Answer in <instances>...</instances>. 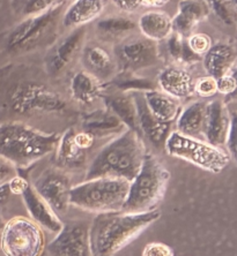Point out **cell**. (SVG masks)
I'll return each instance as SVG.
<instances>
[{
	"mask_svg": "<svg viewBox=\"0 0 237 256\" xmlns=\"http://www.w3.org/2000/svg\"><path fill=\"white\" fill-rule=\"evenodd\" d=\"M160 217L161 212L156 209L139 214L122 212L97 214L89 225L93 256H115Z\"/></svg>",
	"mask_w": 237,
	"mask_h": 256,
	"instance_id": "6da1fadb",
	"label": "cell"
},
{
	"mask_svg": "<svg viewBox=\"0 0 237 256\" xmlns=\"http://www.w3.org/2000/svg\"><path fill=\"white\" fill-rule=\"evenodd\" d=\"M59 134L43 133L24 122L0 125V157L15 168H27L57 148Z\"/></svg>",
	"mask_w": 237,
	"mask_h": 256,
	"instance_id": "7a4b0ae2",
	"label": "cell"
},
{
	"mask_svg": "<svg viewBox=\"0 0 237 256\" xmlns=\"http://www.w3.org/2000/svg\"><path fill=\"white\" fill-rule=\"evenodd\" d=\"M145 155L140 135L131 130H124L95 156L88 168L86 180L109 176L132 182L140 170Z\"/></svg>",
	"mask_w": 237,
	"mask_h": 256,
	"instance_id": "3957f363",
	"label": "cell"
},
{
	"mask_svg": "<svg viewBox=\"0 0 237 256\" xmlns=\"http://www.w3.org/2000/svg\"><path fill=\"white\" fill-rule=\"evenodd\" d=\"M65 4L36 16L25 18L4 36L3 45L7 54L19 56L55 43L62 24Z\"/></svg>",
	"mask_w": 237,
	"mask_h": 256,
	"instance_id": "277c9868",
	"label": "cell"
},
{
	"mask_svg": "<svg viewBox=\"0 0 237 256\" xmlns=\"http://www.w3.org/2000/svg\"><path fill=\"white\" fill-rule=\"evenodd\" d=\"M170 173L153 155H145L137 176L129 184L122 212L139 214L156 209L167 190Z\"/></svg>",
	"mask_w": 237,
	"mask_h": 256,
	"instance_id": "5b68a950",
	"label": "cell"
},
{
	"mask_svg": "<svg viewBox=\"0 0 237 256\" xmlns=\"http://www.w3.org/2000/svg\"><path fill=\"white\" fill-rule=\"evenodd\" d=\"M129 182L101 176L71 187L70 204L89 212H120L129 190Z\"/></svg>",
	"mask_w": 237,
	"mask_h": 256,
	"instance_id": "8992f818",
	"label": "cell"
},
{
	"mask_svg": "<svg viewBox=\"0 0 237 256\" xmlns=\"http://www.w3.org/2000/svg\"><path fill=\"white\" fill-rule=\"evenodd\" d=\"M163 148L169 156L185 160L214 174L222 172L230 163V155L219 146L199 138L185 136L177 130L170 132Z\"/></svg>",
	"mask_w": 237,
	"mask_h": 256,
	"instance_id": "52a82bcc",
	"label": "cell"
},
{
	"mask_svg": "<svg viewBox=\"0 0 237 256\" xmlns=\"http://www.w3.org/2000/svg\"><path fill=\"white\" fill-rule=\"evenodd\" d=\"M10 106L18 114H64L67 110L66 100L57 92L33 81L14 86L10 94Z\"/></svg>",
	"mask_w": 237,
	"mask_h": 256,
	"instance_id": "ba28073f",
	"label": "cell"
},
{
	"mask_svg": "<svg viewBox=\"0 0 237 256\" xmlns=\"http://www.w3.org/2000/svg\"><path fill=\"white\" fill-rule=\"evenodd\" d=\"M44 248L43 230L33 220L17 216L5 223L0 244L5 256H41Z\"/></svg>",
	"mask_w": 237,
	"mask_h": 256,
	"instance_id": "9c48e42d",
	"label": "cell"
},
{
	"mask_svg": "<svg viewBox=\"0 0 237 256\" xmlns=\"http://www.w3.org/2000/svg\"><path fill=\"white\" fill-rule=\"evenodd\" d=\"M114 58L120 73H134L159 62V46L142 35H131L116 43Z\"/></svg>",
	"mask_w": 237,
	"mask_h": 256,
	"instance_id": "30bf717a",
	"label": "cell"
},
{
	"mask_svg": "<svg viewBox=\"0 0 237 256\" xmlns=\"http://www.w3.org/2000/svg\"><path fill=\"white\" fill-rule=\"evenodd\" d=\"M47 250L50 256H93L90 250L89 225L81 220L63 224L62 230L49 244Z\"/></svg>",
	"mask_w": 237,
	"mask_h": 256,
	"instance_id": "8fae6325",
	"label": "cell"
},
{
	"mask_svg": "<svg viewBox=\"0 0 237 256\" xmlns=\"http://www.w3.org/2000/svg\"><path fill=\"white\" fill-rule=\"evenodd\" d=\"M71 180L65 172L57 168H49L33 184V188L52 210L65 214L70 204Z\"/></svg>",
	"mask_w": 237,
	"mask_h": 256,
	"instance_id": "7c38bea8",
	"label": "cell"
},
{
	"mask_svg": "<svg viewBox=\"0 0 237 256\" xmlns=\"http://www.w3.org/2000/svg\"><path fill=\"white\" fill-rule=\"evenodd\" d=\"M85 37L86 27L75 28L52 46L45 58V70L50 76H58L73 62L84 48Z\"/></svg>",
	"mask_w": 237,
	"mask_h": 256,
	"instance_id": "4fadbf2b",
	"label": "cell"
},
{
	"mask_svg": "<svg viewBox=\"0 0 237 256\" xmlns=\"http://www.w3.org/2000/svg\"><path fill=\"white\" fill-rule=\"evenodd\" d=\"M231 116L222 100H214L206 104L204 141L214 146H225Z\"/></svg>",
	"mask_w": 237,
	"mask_h": 256,
	"instance_id": "5bb4252c",
	"label": "cell"
},
{
	"mask_svg": "<svg viewBox=\"0 0 237 256\" xmlns=\"http://www.w3.org/2000/svg\"><path fill=\"white\" fill-rule=\"evenodd\" d=\"M132 95L137 106V120L140 135H145L157 149L163 148L164 142L170 134L171 124L161 122L149 111L144 98V92H132Z\"/></svg>",
	"mask_w": 237,
	"mask_h": 256,
	"instance_id": "9a60e30c",
	"label": "cell"
},
{
	"mask_svg": "<svg viewBox=\"0 0 237 256\" xmlns=\"http://www.w3.org/2000/svg\"><path fill=\"white\" fill-rule=\"evenodd\" d=\"M209 12L206 0H180L177 14L171 18L172 32L186 40L193 34L195 26L208 18Z\"/></svg>",
	"mask_w": 237,
	"mask_h": 256,
	"instance_id": "2e32d148",
	"label": "cell"
},
{
	"mask_svg": "<svg viewBox=\"0 0 237 256\" xmlns=\"http://www.w3.org/2000/svg\"><path fill=\"white\" fill-rule=\"evenodd\" d=\"M81 62L86 72L102 84L117 75V65L114 54L99 44H88L82 48Z\"/></svg>",
	"mask_w": 237,
	"mask_h": 256,
	"instance_id": "e0dca14e",
	"label": "cell"
},
{
	"mask_svg": "<svg viewBox=\"0 0 237 256\" xmlns=\"http://www.w3.org/2000/svg\"><path fill=\"white\" fill-rule=\"evenodd\" d=\"M157 84L161 92L175 100H185L193 94V78L180 65L164 67L157 76Z\"/></svg>",
	"mask_w": 237,
	"mask_h": 256,
	"instance_id": "ac0fdd59",
	"label": "cell"
},
{
	"mask_svg": "<svg viewBox=\"0 0 237 256\" xmlns=\"http://www.w3.org/2000/svg\"><path fill=\"white\" fill-rule=\"evenodd\" d=\"M26 208L30 214V220L49 232L58 233L62 230L63 223L50 206L36 193L30 185L27 190L21 194Z\"/></svg>",
	"mask_w": 237,
	"mask_h": 256,
	"instance_id": "d6986e66",
	"label": "cell"
},
{
	"mask_svg": "<svg viewBox=\"0 0 237 256\" xmlns=\"http://www.w3.org/2000/svg\"><path fill=\"white\" fill-rule=\"evenodd\" d=\"M204 68L214 78L231 73L236 64L235 48L227 43L213 44L202 57Z\"/></svg>",
	"mask_w": 237,
	"mask_h": 256,
	"instance_id": "ffe728a7",
	"label": "cell"
},
{
	"mask_svg": "<svg viewBox=\"0 0 237 256\" xmlns=\"http://www.w3.org/2000/svg\"><path fill=\"white\" fill-rule=\"evenodd\" d=\"M206 104L205 102L197 100L180 110L176 119V130L185 136L204 140Z\"/></svg>",
	"mask_w": 237,
	"mask_h": 256,
	"instance_id": "44dd1931",
	"label": "cell"
},
{
	"mask_svg": "<svg viewBox=\"0 0 237 256\" xmlns=\"http://www.w3.org/2000/svg\"><path fill=\"white\" fill-rule=\"evenodd\" d=\"M103 12L102 0H75L63 14L62 24L66 28H79L96 20Z\"/></svg>",
	"mask_w": 237,
	"mask_h": 256,
	"instance_id": "7402d4cb",
	"label": "cell"
},
{
	"mask_svg": "<svg viewBox=\"0 0 237 256\" xmlns=\"http://www.w3.org/2000/svg\"><path fill=\"white\" fill-rule=\"evenodd\" d=\"M105 108L115 114L127 130L140 135L137 120V106L132 92L112 94L103 97Z\"/></svg>",
	"mask_w": 237,
	"mask_h": 256,
	"instance_id": "603a6c76",
	"label": "cell"
},
{
	"mask_svg": "<svg viewBox=\"0 0 237 256\" xmlns=\"http://www.w3.org/2000/svg\"><path fill=\"white\" fill-rule=\"evenodd\" d=\"M102 82L86 70H80L72 76L70 92L72 98L81 105H92L102 97Z\"/></svg>",
	"mask_w": 237,
	"mask_h": 256,
	"instance_id": "cb8c5ba5",
	"label": "cell"
},
{
	"mask_svg": "<svg viewBox=\"0 0 237 256\" xmlns=\"http://www.w3.org/2000/svg\"><path fill=\"white\" fill-rule=\"evenodd\" d=\"M137 24L142 36L156 43L167 40L172 32L171 18L161 10H148L144 13Z\"/></svg>",
	"mask_w": 237,
	"mask_h": 256,
	"instance_id": "d4e9b609",
	"label": "cell"
},
{
	"mask_svg": "<svg viewBox=\"0 0 237 256\" xmlns=\"http://www.w3.org/2000/svg\"><path fill=\"white\" fill-rule=\"evenodd\" d=\"M144 98L149 111L161 122L172 124L176 122L180 108L179 102L160 90H148L144 92Z\"/></svg>",
	"mask_w": 237,
	"mask_h": 256,
	"instance_id": "484cf974",
	"label": "cell"
},
{
	"mask_svg": "<svg viewBox=\"0 0 237 256\" xmlns=\"http://www.w3.org/2000/svg\"><path fill=\"white\" fill-rule=\"evenodd\" d=\"M137 28V22L122 15L102 18L96 24L97 35L104 42L118 43L126 37L133 35Z\"/></svg>",
	"mask_w": 237,
	"mask_h": 256,
	"instance_id": "4316f807",
	"label": "cell"
},
{
	"mask_svg": "<svg viewBox=\"0 0 237 256\" xmlns=\"http://www.w3.org/2000/svg\"><path fill=\"white\" fill-rule=\"evenodd\" d=\"M125 126L122 122L112 114L107 108L95 110L86 114L82 118V130L92 133L94 136H105V135L122 130Z\"/></svg>",
	"mask_w": 237,
	"mask_h": 256,
	"instance_id": "83f0119b",
	"label": "cell"
},
{
	"mask_svg": "<svg viewBox=\"0 0 237 256\" xmlns=\"http://www.w3.org/2000/svg\"><path fill=\"white\" fill-rule=\"evenodd\" d=\"M75 128H69L59 136V141L56 148L57 152V163L60 166L77 168L85 164L87 152L79 148L74 141Z\"/></svg>",
	"mask_w": 237,
	"mask_h": 256,
	"instance_id": "f1b7e54d",
	"label": "cell"
},
{
	"mask_svg": "<svg viewBox=\"0 0 237 256\" xmlns=\"http://www.w3.org/2000/svg\"><path fill=\"white\" fill-rule=\"evenodd\" d=\"M66 0H13V7L20 16H36L48 12Z\"/></svg>",
	"mask_w": 237,
	"mask_h": 256,
	"instance_id": "f546056e",
	"label": "cell"
},
{
	"mask_svg": "<svg viewBox=\"0 0 237 256\" xmlns=\"http://www.w3.org/2000/svg\"><path fill=\"white\" fill-rule=\"evenodd\" d=\"M114 84L123 92H145L155 89L152 81L134 76L133 73H119V75H116Z\"/></svg>",
	"mask_w": 237,
	"mask_h": 256,
	"instance_id": "4dcf8cb0",
	"label": "cell"
},
{
	"mask_svg": "<svg viewBox=\"0 0 237 256\" xmlns=\"http://www.w3.org/2000/svg\"><path fill=\"white\" fill-rule=\"evenodd\" d=\"M193 92L200 98H210L217 94L216 78L210 75H205L193 81Z\"/></svg>",
	"mask_w": 237,
	"mask_h": 256,
	"instance_id": "1f68e13d",
	"label": "cell"
},
{
	"mask_svg": "<svg viewBox=\"0 0 237 256\" xmlns=\"http://www.w3.org/2000/svg\"><path fill=\"white\" fill-rule=\"evenodd\" d=\"M186 44L190 48V50L199 57H204L210 46H212V38L207 34H192L186 38Z\"/></svg>",
	"mask_w": 237,
	"mask_h": 256,
	"instance_id": "d6a6232c",
	"label": "cell"
},
{
	"mask_svg": "<svg viewBox=\"0 0 237 256\" xmlns=\"http://www.w3.org/2000/svg\"><path fill=\"white\" fill-rule=\"evenodd\" d=\"M208 2L209 10H212L216 16L227 24H232L234 22V10H231L223 0H206Z\"/></svg>",
	"mask_w": 237,
	"mask_h": 256,
	"instance_id": "836d02e7",
	"label": "cell"
},
{
	"mask_svg": "<svg viewBox=\"0 0 237 256\" xmlns=\"http://www.w3.org/2000/svg\"><path fill=\"white\" fill-rule=\"evenodd\" d=\"M184 42H185V38L180 37L174 32H172L167 38L168 54L169 57L171 58V60H174L175 62H178L177 65H179V62H180V56H182Z\"/></svg>",
	"mask_w": 237,
	"mask_h": 256,
	"instance_id": "e575fe53",
	"label": "cell"
},
{
	"mask_svg": "<svg viewBox=\"0 0 237 256\" xmlns=\"http://www.w3.org/2000/svg\"><path fill=\"white\" fill-rule=\"evenodd\" d=\"M236 78L234 73H228L223 75V76H220L216 78V88H217V94H221V95L224 96H230L234 95L236 92Z\"/></svg>",
	"mask_w": 237,
	"mask_h": 256,
	"instance_id": "d590c367",
	"label": "cell"
},
{
	"mask_svg": "<svg viewBox=\"0 0 237 256\" xmlns=\"http://www.w3.org/2000/svg\"><path fill=\"white\" fill-rule=\"evenodd\" d=\"M142 256H175V252L163 242H150L146 244Z\"/></svg>",
	"mask_w": 237,
	"mask_h": 256,
	"instance_id": "8d00e7d4",
	"label": "cell"
},
{
	"mask_svg": "<svg viewBox=\"0 0 237 256\" xmlns=\"http://www.w3.org/2000/svg\"><path fill=\"white\" fill-rule=\"evenodd\" d=\"M95 136L89 132H86L84 130H77L74 132V141L77 143L79 148H81L85 152H87L95 143Z\"/></svg>",
	"mask_w": 237,
	"mask_h": 256,
	"instance_id": "74e56055",
	"label": "cell"
},
{
	"mask_svg": "<svg viewBox=\"0 0 237 256\" xmlns=\"http://www.w3.org/2000/svg\"><path fill=\"white\" fill-rule=\"evenodd\" d=\"M7 184H9L11 193L17 195H21L25 190H27V188L30 186L28 180L26 179L24 176L20 174H15L14 176H12V178L7 182Z\"/></svg>",
	"mask_w": 237,
	"mask_h": 256,
	"instance_id": "f35d334b",
	"label": "cell"
},
{
	"mask_svg": "<svg viewBox=\"0 0 237 256\" xmlns=\"http://www.w3.org/2000/svg\"><path fill=\"white\" fill-rule=\"evenodd\" d=\"M235 114L231 116V122L230 128H229V133L227 136V141H225V146L228 148V154L230 157L236 158V122H235Z\"/></svg>",
	"mask_w": 237,
	"mask_h": 256,
	"instance_id": "ab89813d",
	"label": "cell"
},
{
	"mask_svg": "<svg viewBox=\"0 0 237 256\" xmlns=\"http://www.w3.org/2000/svg\"><path fill=\"white\" fill-rule=\"evenodd\" d=\"M120 10L126 13H132L142 6V0H112Z\"/></svg>",
	"mask_w": 237,
	"mask_h": 256,
	"instance_id": "60d3db41",
	"label": "cell"
},
{
	"mask_svg": "<svg viewBox=\"0 0 237 256\" xmlns=\"http://www.w3.org/2000/svg\"><path fill=\"white\" fill-rule=\"evenodd\" d=\"M17 174V168L9 162H0V184H4Z\"/></svg>",
	"mask_w": 237,
	"mask_h": 256,
	"instance_id": "b9f144b4",
	"label": "cell"
},
{
	"mask_svg": "<svg viewBox=\"0 0 237 256\" xmlns=\"http://www.w3.org/2000/svg\"><path fill=\"white\" fill-rule=\"evenodd\" d=\"M11 195H12V193H11L7 182L4 184H0V206L6 204L7 201L10 200Z\"/></svg>",
	"mask_w": 237,
	"mask_h": 256,
	"instance_id": "7bdbcfd3",
	"label": "cell"
},
{
	"mask_svg": "<svg viewBox=\"0 0 237 256\" xmlns=\"http://www.w3.org/2000/svg\"><path fill=\"white\" fill-rule=\"evenodd\" d=\"M170 2V0H142V5L147 7H153V8H161L164 5Z\"/></svg>",
	"mask_w": 237,
	"mask_h": 256,
	"instance_id": "ee69618b",
	"label": "cell"
},
{
	"mask_svg": "<svg viewBox=\"0 0 237 256\" xmlns=\"http://www.w3.org/2000/svg\"><path fill=\"white\" fill-rule=\"evenodd\" d=\"M223 2L227 4L229 7H230L231 10H234V12H235V10H236V0H223Z\"/></svg>",
	"mask_w": 237,
	"mask_h": 256,
	"instance_id": "f6af8a7d",
	"label": "cell"
},
{
	"mask_svg": "<svg viewBox=\"0 0 237 256\" xmlns=\"http://www.w3.org/2000/svg\"><path fill=\"white\" fill-rule=\"evenodd\" d=\"M4 228H5V220H3V217L0 216V244H2V236L4 232Z\"/></svg>",
	"mask_w": 237,
	"mask_h": 256,
	"instance_id": "bcb514c9",
	"label": "cell"
}]
</instances>
